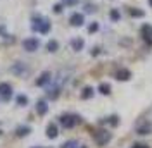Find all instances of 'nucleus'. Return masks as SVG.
<instances>
[{
  "instance_id": "f257e3e1",
  "label": "nucleus",
  "mask_w": 152,
  "mask_h": 148,
  "mask_svg": "<svg viewBox=\"0 0 152 148\" xmlns=\"http://www.w3.org/2000/svg\"><path fill=\"white\" fill-rule=\"evenodd\" d=\"M33 29L38 31V33H42V35H47L48 31H50V22H48V19L35 17L33 19Z\"/></svg>"
},
{
  "instance_id": "f03ea898",
  "label": "nucleus",
  "mask_w": 152,
  "mask_h": 148,
  "mask_svg": "<svg viewBox=\"0 0 152 148\" xmlns=\"http://www.w3.org/2000/svg\"><path fill=\"white\" fill-rule=\"evenodd\" d=\"M94 138H95V143H97L99 147H104V145H107V143L111 141V138H113V133H109L107 129H99L94 134Z\"/></svg>"
},
{
  "instance_id": "7ed1b4c3",
  "label": "nucleus",
  "mask_w": 152,
  "mask_h": 148,
  "mask_svg": "<svg viewBox=\"0 0 152 148\" xmlns=\"http://www.w3.org/2000/svg\"><path fill=\"white\" fill-rule=\"evenodd\" d=\"M80 117L78 115H73V114H64V115H61V119L59 122L62 124V128H66V129H71V128H75L76 124L80 122Z\"/></svg>"
},
{
  "instance_id": "20e7f679",
  "label": "nucleus",
  "mask_w": 152,
  "mask_h": 148,
  "mask_svg": "<svg viewBox=\"0 0 152 148\" xmlns=\"http://www.w3.org/2000/svg\"><path fill=\"white\" fill-rule=\"evenodd\" d=\"M38 46H40V41H38L37 38H26L23 41V48L26 52H35V50H38Z\"/></svg>"
},
{
  "instance_id": "39448f33",
  "label": "nucleus",
  "mask_w": 152,
  "mask_h": 148,
  "mask_svg": "<svg viewBox=\"0 0 152 148\" xmlns=\"http://www.w3.org/2000/svg\"><path fill=\"white\" fill-rule=\"evenodd\" d=\"M0 96L5 102L10 100V96H12V86L9 83H0Z\"/></svg>"
},
{
  "instance_id": "423d86ee",
  "label": "nucleus",
  "mask_w": 152,
  "mask_h": 148,
  "mask_svg": "<svg viewBox=\"0 0 152 148\" xmlns=\"http://www.w3.org/2000/svg\"><path fill=\"white\" fill-rule=\"evenodd\" d=\"M140 35H142V38L147 43H152V26L151 24H143L140 28Z\"/></svg>"
},
{
  "instance_id": "0eeeda50",
  "label": "nucleus",
  "mask_w": 152,
  "mask_h": 148,
  "mask_svg": "<svg viewBox=\"0 0 152 148\" xmlns=\"http://www.w3.org/2000/svg\"><path fill=\"white\" fill-rule=\"evenodd\" d=\"M10 73L16 74V76H24V73H28V67L23 64V62H16V64L10 67Z\"/></svg>"
},
{
  "instance_id": "6e6552de",
  "label": "nucleus",
  "mask_w": 152,
  "mask_h": 148,
  "mask_svg": "<svg viewBox=\"0 0 152 148\" xmlns=\"http://www.w3.org/2000/svg\"><path fill=\"white\" fill-rule=\"evenodd\" d=\"M50 79H52V74L48 73V71H45V73H42L37 78V86H45V84L50 83Z\"/></svg>"
},
{
  "instance_id": "1a4fd4ad",
  "label": "nucleus",
  "mask_w": 152,
  "mask_h": 148,
  "mask_svg": "<svg viewBox=\"0 0 152 148\" xmlns=\"http://www.w3.org/2000/svg\"><path fill=\"white\" fill-rule=\"evenodd\" d=\"M69 22L73 24V26H83V22H85V17H83V14H80V12H76V14H73L71 17H69Z\"/></svg>"
},
{
  "instance_id": "9d476101",
  "label": "nucleus",
  "mask_w": 152,
  "mask_h": 148,
  "mask_svg": "<svg viewBox=\"0 0 152 148\" xmlns=\"http://www.w3.org/2000/svg\"><path fill=\"white\" fill-rule=\"evenodd\" d=\"M59 95H61V84H54V86H50L47 90V96L50 100H56Z\"/></svg>"
},
{
  "instance_id": "9b49d317",
  "label": "nucleus",
  "mask_w": 152,
  "mask_h": 148,
  "mask_svg": "<svg viewBox=\"0 0 152 148\" xmlns=\"http://www.w3.org/2000/svg\"><path fill=\"white\" fill-rule=\"evenodd\" d=\"M151 133H152V124L151 122H143V124H140V126L137 128V134L145 136V134H151Z\"/></svg>"
},
{
  "instance_id": "f8f14e48",
  "label": "nucleus",
  "mask_w": 152,
  "mask_h": 148,
  "mask_svg": "<svg viewBox=\"0 0 152 148\" xmlns=\"http://www.w3.org/2000/svg\"><path fill=\"white\" fill-rule=\"evenodd\" d=\"M57 134H59L57 124H56V122H50V124L47 126V138L54 139V138H57Z\"/></svg>"
},
{
  "instance_id": "ddd939ff",
  "label": "nucleus",
  "mask_w": 152,
  "mask_h": 148,
  "mask_svg": "<svg viewBox=\"0 0 152 148\" xmlns=\"http://www.w3.org/2000/svg\"><path fill=\"white\" fill-rule=\"evenodd\" d=\"M132 78V73L128 71V69H119L118 73H116V79L118 81H128Z\"/></svg>"
},
{
  "instance_id": "4468645a",
  "label": "nucleus",
  "mask_w": 152,
  "mask_h": 148,
  "mask_svg": "<svg viewBox=\"0 0 152 148\" xmlns=\"http://www.w3.org/2000/svg\"><path fill=\"white\" fill-rule=\"evenodd\" d=\"M47 112H48L47 102H45V100H38V102H37V114H38V115H45Z\"/></svg>"
},
{
  "instance_id": "2eb2a0df",
  "label": "nucleus",
  "mask_w": 152,
  "mask_h": 148,
  "mask_svg": "<svg viewBox=\"0 0 152 148\" xmlns=\"http://www.w3.org/2000/svg\"><path fill=\"white\" fill-rule=\"evenodd\" d=\"M71 46H73V50H75V52H80V50H83L85 41H83L81 38H73V40H71Z\"/></svg>"
},
{
  "instance_id": "dca6fc26",
  "label": "nucleus",
  "mask_w": 152,
  "mask_h": 148,
  "mask_svg": "<svg viewBox=\"0 0 152 148\" xmlns=\"http://www.w3.org/2000/svg\"><path fill=\"white\" fill-rule=\"evenodd\" d=\"M29 133H31V128H29V126H19L18 129H16V134H18L19 138H24V136H28Z\"/></svg>"
},
{
  "instance_id": "f3484780",
  "label": "nucleus",
  "mask_w": 152,
  "mask_h": 148,
  "mask_svg": "<svg viewBox=\"0 0 152 148\" xmlns=\"http://www.w3.org/2000/svg\"><path fill=\"white\" fill-rule=\"evenodd\" d=\"M92 96H94V88H90V86L83 88V91H81V98H83V100H90Z\"/></svg>"
},
{
  "instance_id": "a211bd4d",
  "label": "nucleus",
  "mask_w": 152,
  "mask_h": 148,
  "mask_svg": "<svg viewBox=\"0 0 152 148\" xmlns=\"http://www.w3.org/2000/svg\"><path fill=\"white\" fill-rule=\"evenodd\" d=\"M99 91L102 93V95H109V93H111V84L109 83H100L99 84Z\"/></svg>"
},
{
  "instance_id": "6ab92c4d",
  "label": "nucleus",
  "mask_w": 152,
  "mask_h": 148,
  "mask_svg": "<svg viewBox=\"0 0 152 148\" xmlns=\"http://www.w3.org/2000/svg\"><path fill=\"white\" fill-rule=\"evenodd\" d=\"M57 48H59L57 40H50V41L47 43V50H48V52H57Z\"/></svg>"
},
{
  "instance_id": "aec40b11",
  "label": "nucleus",
  "mask_w": 152,
  "mask_h": 148,
  "mask_svg": "<svg viewBox=\"0 0 152 148\" xmlns=\"http://www.w3.org/2000/svg\"><path fill=\"white\" fill-rule=\"evenodd\" d=\"M16 102H18V105H21V107H26V105H28V96H26V95H19L18 98H16Z\"/></svg>"
},
{
  "instance_id": "412c9836",
  "label": "nucleus",
  "mask_w": 152,
  "mask_h": 148,
  "mask_svg": "<svg viewBox=\"0 0 152 148\" xmlns=\"http://www.w3.org/2000/svg\"><path fill=\"white\" fill-rule=\"evenodd\" d=\"M105 120H107V122H109L113 128H116V126L119 124V117H118V115H111V117H107Z\"/></svg>"
},
{
  "instance_id": "4be33fe9",
  "label": "nucleus",
  "mask_w": 152,
  "mask_h": 148,
  "mask_svg": "<svg viewBox=\"0 0 152 148\" xmlns=\"http://www.w3.org/2000/svg\"><path fill=\"white\" fill-rule=\"evenodd\" d=\"M61 148H78V141H75V139H69V141H66V143H64Z\"/></svg>"
},
{
  "instance_id": "5701e85b",
  "label": "nucleus",
  "mask_w": 152,
  "mask_h": 148,
  "mask_svg": "<svg viewBox=\"0 0 152 148\" xmlns=\"http://www.w3.org/2000/svg\"><path fill=\"white\" fill-rule=\"evenodd\" d=\"M130 14L133 17H143V10H140V9H130Z\"/></svg>"
},
{
  "instance_id": "b1692460",
  "label": "nucleus",
  "mask_w": 152,
  "mask_h": 148,
  "mask_svg": "<svg viewBox=\"0 0 152 148\" xmlns=\"http://www.w3.org/2000/svg\"><path fill=\"white\" fill-rule=\"evenodd\" d=\"M109 16H111V19H113V21H119V12H118L116 9L111 10V14H109Z\"/></svg>"
},
{
  "instance_id": "393cba45",
  "label": "nucleus",
  "mask_w": 152,
  "mask_h": 148,
  "mask_svg": "<svg viewBox=\"0 0 152 148\" xmlns=\"http://www.w3.org/2000/svg\"><path fill=\"white\" fill-rule=\"evenodd\" d=\"M99 29V22H92L90 26H88V33H95Z\"/></svg>"
},
{
  "instance_id": "a878e982",
  "label": "nucleus",
  "mask_w": 152,
  "mask_h": 148,
  "mask_svg": "<svg viewBox=\"0 0 152 148\" xmlns=\"http://www.w3.org/2000/svg\"><path fill=\"white\" fill-rule=\"evenodd\" d=\"M78 2H80V0H62V4H64V5H76Z\"/></svg>"
},
{
  "instance_id": "bb28decb",
  "label": "nucleus",
  "mask_w": 152,
  "mask_h": 148,
  "mask_svg": "<svg viewBox=\"0 0 152 148\" xmlns=\"http://www.w3.org/2000/svg\"><path fill=\"white\" fill-rule=\"evenodd\" d=\"M54 12H56V14H61V12H62V5H61V4H56V5H54Z\"/></svg>"
},
{
  "instance_id": "cd10ccee",
  "label": "nucleus",
  "mask_w": 152,
  "mask_h": 148,
  "mask_svg": "<svg viewBox=\"0 0 152 148\" xmlns=\"http://www.w3.org/2000/svg\"><path fill=\"white\" fill-rule=\"evenodd\" d=\"M132 148H151V147H147V145H143V143H135Z\"/></svg>"
},
{
  "instance_id": "c85d7f7f",
  "label": "nucleus",
  "mask_w": 152,
  "mask_h": 148,
  "mask_svg": "<svg viewBox=\"0 0 152 148\" xmlns=\"http://www.w3.org/2000/svg\"><path fill=\"white\" fill-rule=\"evenodd\" d=\"M99 54H100V48H99V46H95L94 50H92V55H99Z\"/></svg>"
},
{
  "instance_id": "c756f323",
  "label": "nucleus",
  "mask_w": 152,
  "mask_h": 148,
  "mask_svg": "<svg viewBox=\"0 0 152 148\" xmlns=\"http://www.w3.org/2000/svg\"><path fill=\"white\" fill-rule=\"evenodd\" d=\"M2 33H4V28H2V26H0V35H2Z\"/></svg>"
},
{
  "instance_id": "7c9ffc66",
  "label": "nucleus",
  "mask_w": 152,
  "mask_h": 148,
  "mask_svg": "<svg viewBox=\"0 0 152 148\" xmlns=\"http://www.w3.org/2000/svg\"><path fill=\"white\" fill-rule=\"evenodd\" d=\"M78 148H88V147H85V145H81V147H78Z\"/></svg>"
},
{
  "instance_id": "2f4dec72",
  "label": "nucleus",
  "mask_w": 152,
  "mask_h": 148,
  "mask_svg": "<svg viewBox=\"0 0 152 148\" xmlns=\"http://www.w3.org/2000/svg\"><path fill=\"white\" fill-rule=\"evenodd\" d=\"M149 4H151V7H152V0H149Z\"/></svg>"
},
{
  "instance_id": "473e14b6",
  "label": "nucleus",
  "mask_w": 152,
  "mask_h": 148,
  "mask_svg": "<svg viewBox=\"0 0 152 148\" xmlns=\"http://www.w3.org/2000/svg\"><path fill=\"white\" fill-rule=\"evenodd\" d=\"M33 148H37V147H33ZM38 148H40V147H38Z\"/></svg>"
}]
</instances>
